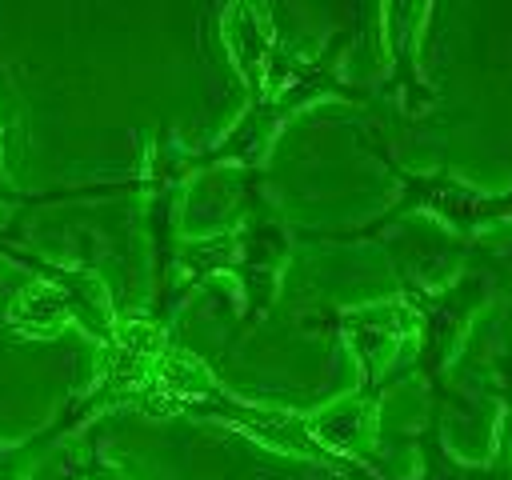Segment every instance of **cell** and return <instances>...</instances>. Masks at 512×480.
Here are the masks:
<instances>
[{
  "label": "cell",
  "mask_w": 512,
  "mask_h": 480,
  "mask_svg": "<svg viewBox=\"0 0 512 480\" xmlns=\"http://www.w3.org/2000/svg\"><path fill=\"white\" fill-rule=\"evenodd\" d=\"M292 252V236L288 224L276 208H256L248 220H240L236 228L208 236V240H188L176 244V300L184 292H192L204 276L212 272H228L240 280L244 300H248V320H256L272 300H276V284L280 272L288 264Z\"/></svg>",
  "instance_id": "1"
},
{
  "label": "cell",
  "mask_w": 512,
  "mask_h": 480,
  "mask_svg": "<svg viewBox=\"0 0 512 480\" xmlns=\"http://www.w3.org/2000/svg\"><path fill=\"white\" fill-rule=\"evenodd\" d=\"M376 156L392 168V176L400 180V200L392 208H384L376 220H368L364 228L356 232H344L348 240H368V236H380L388 232L400 216L408 212H428L436 216L444 228H452L456 236H480L496 224H508L512 220V188L504 192H484L476 184H468L464 176H456L452 168H432V172H412L404 168L400 160H392L388 148L376 144Z\"/></svg>",
  "instance_id": "2"
},
{
  "label": "cell",
  "mask_w": 512,
  "mask_h": 480,
  "mask_svg": "<svg viewBox=\"0 0 512 480\" xmlns=\"http://www.w3.org/2000/svg\"><path fill=\"white\" fill-rule=\"evenodd\" d=\"M0 252H8V256H16V260H28V264L44 276V284H32V292L12 304V312H8L12 324H24L28 332L48 336V332L60 328V320H76L92 340H100V348L116 336V324H120V320L112 316L108 292H104V284H100L92 272L44 264V260H32L28 252L8 248V244H0Z\"/></svg>",
  "instance_id": "3"
},
{
  "label": "cell",
  "mask_w": 512,
  "mask_h": 480,
  "mask_svg": "<svg viewBox=\"0 0 512 480\" xmlns=\"http://www.w3.org/2000/svg\"><path fill=\"white\" fill-rule=\"evenodd\" d=\"M492 280L488 272H464L444 288H424L404 276V308L420 324V352H416V372L432 384L440 396V380L472 324V316L488 304Z\"/></svg>",
  "instance_id": "4"
},
{
  "label": "cell",
  "mask_w": 512,
  "mask_h": 480,
  "mask_svg": "<svg viewBox=\"0 0 512 480\" xmlns=\"http://www.w3.org/2000/svg\"><path fill=\"white\" fill-rule=\"evenodd\" d=\"M408 324H412V312L404 304H364V308L340 312V332H344V340L360 364V376H364L360 392L380 396L384 368L392 364Z\"/></svg>",
  "instance_id": "5"
},
{
  "label": "cell",
  "mask_w": 512,
  "mask_h": 480,
  "mask_svg": "<svg viewBox=\"0 0 512 480\" xmlns=\"http://www.w3.org/2000/svg\"><path fill=\"white\" fill-rule=\"evenodd\" d=\"M224 44L236 60V72L244 76L248 92L256 96L272 68H276V56H280V44H276V32H272V20L264 8H248V4H236L224 12Z\"/></svg>",
  "instance_id": "6"
}]
</instances>
